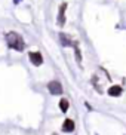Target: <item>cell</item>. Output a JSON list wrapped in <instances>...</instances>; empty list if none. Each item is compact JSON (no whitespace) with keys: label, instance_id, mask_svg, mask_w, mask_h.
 <instances>
[{"label":"cell","instance_id":"5","mask_svg":"<svg viewBox=\"0 0 126 135\" xmlns=\"http://www.w3.org/2000/svg\"><path fill=\"white\" fill-rule=\"evenodd\" d=\"M62 131H64V132L74 131V122H73L71 119H65V122L62 123Z\"/></svg>","mask_w":126,"mask_h":135},{"label":"cell","instance_id":"8","mask_svg":"<svg viewBox=\"0 0 126 135\" xmlns=\"http://www.w3.org/2000/svg\"><path fill=\"white\" fill-rule=\"evenodd\" d=\"M68 107H70V104H68V101L67 99H61V101H59V108H61V111H64V113H65V111L68 110Z\"/></svg>","mask_w":126,"mask_h":135},{"label":"cell","instance_id":"6","mask_svg":"<svg viewBox=\"0 0 126 135\" xmlns=\"http://www.w3.org/2000/svg\"><path fill=\"white\" fill-rule=\"evenodd\" d=\"M59 42H61L62 46H71V45H73L71 39H68V36L64 34V33H59Z\"/></svg>","mask_w":126,"mask_h":135},{"label":"cell","instance_id":"7","mask_svg":"<svg viewBox=\"0 0 126 135\" xmlns=\"http://www.w3.org/2000/svg\"><path fill=\"white\" fill-rule=\"evenodd\" d=\"M120 94H122V88L119 85H114V86H111L108 89V95H111V97H119Z\"/></svg>","mask_w":126,"mask_h":135},{"label":"cell","instance_id":"3","mask_svg":"<svg viewBox=\"0 0 126 135\" xmlns=\"http://www.w3.org/2000/svg\"><path fill=\"white\" fill-rule=\"evenodd\" d=\"M65 9H67V3H61L59 11H58V18H56V24L59 27L65 25Z\"/></svg>","mask_w":126,"mask_h":135},{"label":"cell","instance_id":"1","mask_svg":"<svg viewBox=\"0 0 126 135\" xmlns=\"http://www.w3.org/2000/svg\"><path fill=\"white\" fill-rule=\"evenodd\" d=\"M6 43H8V46L11 49H15L18 52H22L25 49V42H24V39L21 37V34H18L15 31H11L6 34Z\"/></svg>","mask_w":126,"mask_h":135},{"label":"cell","instance_id":"4","mask_svg":"<svg viewBox=\"0 0 126 135\" xmlns=\"http://www.w3.org/2000/svg\"><path fill=\"white\" fill-rule=\"evenodd\" d=\"M28 58H30L31 64L36 65V67H39V65L43 64V56H42L40 52H30V54H28Z\"/></svg>","mask_w":126,"mask_h":135},{"label":"cell","instance_id":"9","mask_svg":"<svg viewBox=\"0 0 126 135\" xmlns=\"http://www.w3.org/2000/svg\"><path fill=\"white\" fill-rule=\"evenodd\" d=\"M74 54H76V61L80 64L82 62V55H80V49H79L77 45H74Z\"/></svg>","mask_w":126,"mask_h":135},{"label":"cell","instance_id":"2","mask_svg":"<svg viewBox=\"0 0 126 135\" xmlns=\"http://www.w3.org/2000/svg\"><path fill=\"white\" fill-rule=\"evenodd\" d=\"M47 91L51 92L52 95H61L62 94V85L59 83L58 80H52L47 83Z\"/></svg>","mask_w":126,"mask_h":135},{"label":"cell","instance_id":"10","mask_svg":"<svg viewBox=\"0 0 126 135\" xmlns=\"http://www.w3.org/2000/svg\"><path fill=\"white\" fill-rule=\"evenodd\" d=\"M20 2H21V0H13V3H15V4H18Z\"/></svg>","mask_w":126,"mask_h":135},{"label":"cell","instance_id":"11","mask_svg":"<svg viewBox=\"0 0 126 135\" xmlns=\"http://www.w3.org/2000/svg\"><path fill=\"white\" fill-rule=\"evenodd\" d=\"M54 135H56V134H54Z\"/></svg>","mask_w":126,"mask_h":135}]
</instances>
